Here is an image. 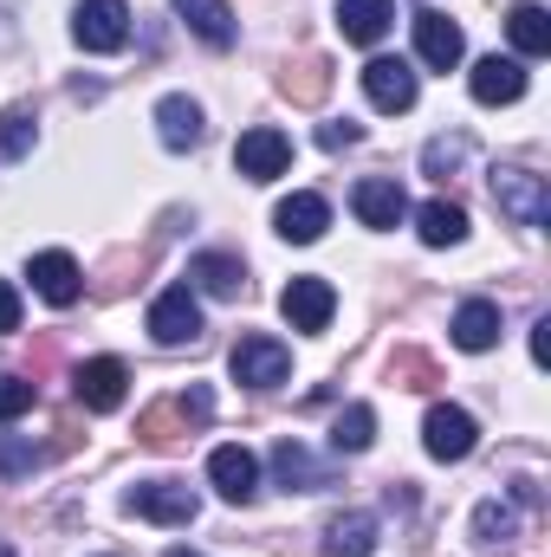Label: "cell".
Instances as JSON below:
<instances>
[{
  "instance_id": "cell-4",
  "label": "cell",
  "mask_w": 551,
  "mask_h": 557,
  "mask_svg": "<svg viewBox=\"0 0 551 557\" xmlns=\"http://www.w3.org/2000/svg\"><path fill=\"white\" fill-rule=\"evenodd\" d=\"M72 39H78L85 52H124V46H131V7H124V0H78Z\"/></svg>"
},
{
  "instance_id": "cell-32",
  "label": "cell",
  "mask_w": 551,
  "mask_h": 557,
  "mask_svg": "<svg viewBox=\"0 0 551 557\" xmlns=\"http://www.w3.org/2000/svg\"><path fill=\"white\" fill-rule=\"evenodd\" d=\"M33 403H39V383H33V376H7V370H0V421H20Z\"/></svg>"
},
{
  "instance_id": "cell-17",
  "label": "cell",
  "mask_w": 551,
  "mask_h": 557,
  "mask_svg": "<svg viewBox=\"0 0 551 557\" xmlns=\"http://www.w3.org/2000/svg\"><path fill=\"white\" fill-rule=\"evenodd\" d=\"M364 98H370L377 111H409L415 104V72L403 59H370V65H364Z\"/></svg>"
},
{
  "instance_id": "cell-2",
  "label": "cell",
  "mask_w": 551,
  "mask_h": 557,
  "mask_svg": "<svg viewBox=\"0 0 551 557\" xmlns=\"http://www.w3.org/2000/svg\"><path fill=\"white\" fill-rule=\"evenodd\" d=\"M124 512H137L149 525H188V519L201 512V499H195V486H182V480H137V486L124 493Z\"/></svg>"
},
{
  "instance_id": "cell-15",
  "label": "cell",
  "mask_w": 551,
  "mask_h": 557,
  "mask_svg": "<svg viewBox=\"0 0 551 557\" xmlns=\"http://www.w3.org/2000/svg\"><path fill=\"white\" fill-rule=\"evenodd\" d=\"M467 91L480 98V104H519L526 98V65L519 59H480L474 72H467Z\"/></svg>"
},
{
  "instance_id": "cell-5",
  "label": "cell",
  "mask_w": 551,
  "mask_h": 557,
  "mask_svg": "<svg viewBox=\"0 0 551 557\" xmlns=\"http://www.w3.org/2000/svg\"><path fill=\"white\" fill-rule=\"evenodd\" d=\"M421 447L434 460H467L480 447V421L467 416V409H454V403H434L428 421H421Z\"/></svg>"
},
{
  "instance_id": "cell-35",
  "label": "cell",
  "mask_w": 551,
  "mask_h": 557,
  "mask_svg": "<svg viewBox=\"0 0 551 557\" xmlns=\"http://www.w3.org/2000/svg\"><path fill=\"white\" fill-rule=\"evenodd\" d=\"M7 331H20V292L0 278V337H7Z\"/></svg>"
},
{
  "instance_id": "cell-24",
  "label": "cell",
  "mask_w": 551,
  "mask_h": 557,
  "mask_svg": "<svg viewBox=\"0 0 551 557\" xmlns=\"http://www.w3.org/2000/svg\"><path fill=\"white\" fill-rule=\"evenodd\" d=\"M415 234H421V247H461L467 240V214L454 201H421L415 208Z\"/></svg>"
},
{
  "instance_id": "cell-13",
  "label": "cell",
  "mask_w": 551,
  "mask_h": 557,
  "mask_svg": "<svg viewBox=\"0 0 551 557\" xmlns=\"http://www.w3.org/2000/svg\"><path fill=\"white\" fill-rule=\"evenodd\" d=\"M175 7V20L201 39V46H215V52H228L234 39H241V26H234V7L228 0H169Z\"/></svg>"
},
{
  "instance_id": "cell-28",
  "label": "cell",
  "mask_w": 551,
  "mask_h": 557,
  "mask_svg": "<svg viewBox=\"0 0 551 557\" xmlns=\"http://www.w3.org/2000/svg\"><path fill=\"white\" fill-rule=\"evenodd\" d=\"M182 434H188V416H182V403H156V409L137 421V441H143V447H175Z\"/></svg>"
},
{
  "instance_id": "cell-16",
  "label": "cell",
  "mask_w": 551,
  "mask_h": 557,
  "mask_svg": "<svg viewBox=\"0 0 551 557\" xmlns=\"http://www.w3.org/2000/svg\"><path fill=\"white\" fill-rule=\"evenodd\" d=\"M273 227H279V240L311 247V240L331 227V208H325V195H285V201L273 208Z\"/></svg>"
},
{
  "instance_id": "cell-11",
  "label": "cell",
  "mask_w": 551,
  "mask_h": 557,
  "mask_svg": "<svg viewBox=\"0 0 551 557\" xmlns=\"http://www.w3.org/2000/svg\"><path fill=\"white\" fill-rule=\"evenodd\" d=\"M208 480H215V493H221L228 506H247V499L260 493V460H254L247 447H234V441H228V447H215V454H208Z\"/></svg>"
},
{
  "instance_id": "cell-1",
  "label": "cell",
  "mask_w": 551,
  "mask_h": 557,
  "mask_svg": "<svg viewBox=\"0 0 551 557\" xmlns=\"http://www.w3.org/2000/svg\"><path fill=\"white\" fill-rule=\"evenodd\" d=\"M228 370H234V383H247V389H279L285 376H292V350L267 337V331H247L234 350H228Z\"/></svg>"
},
{
  "instance_id": "cell-38",
  "label": "cell",
  "mask_w": 551,
  "mask_h": 557,
  "mask_svg": "<svg viewBox=\"0 0 551 557\" xmlns=\"http://www.w3.org/2000/svg\"><path fill=\"white\" fill-rule=\"evenodd\" d=\"M162 557H201V552H188V545H175V552H162Z\"/></svg>"
},
{
  "instance_id": "cell-34",
  "label": "cell",
  "mask_w": 551,
  "mask_h": 557,
  "mask_svg": "<svg viewBox=\"0 0 551 557\" xmlns=\"http://www.w3.org/2000/svg\"><path fill=\"white\" fill-rule=\"evenodd\" d=\"M33 460H39V447H26L20 434H0V473H7V480H20Z\"/></svg>"
},
{
  "instance_id": "cell-8",
  "label": "cell",
  "mask_w": 551,
  "mask_h": 557,
  "mask_svg": "<svg viewBox=\"0 0 551 557\" xmlns=\"http://www.w3.org/2000/svg\"><path fill=\"white\" fill-rule=\"evenodd\" d=\"M72 389H78V403H85L91 416H111V409H124V396H131V370H124L118 357H91V363L72 376Z\"/></svg>"
},
{
  "instance_id": "cell-18",
  "label": "cell",
  "mask_w": 551,
  "mask_h": 557,
  "mask_svg": "<svg viewBox=\"0 0 551 557\" xmlns=\"http://www.w3.org/2000/svg\"><path fill=\"white\" fill-rule=\"evenodd\" d=\"M188 292L241 298V292H247V267H241L234 253H195V260H188Z\"/></svg>"
},
{
  "instance_id": "cell-22",
  "label": "cell",
  "mask_w": 551,
  "mask_h": 557,
  "mask_svg": "<svg viewBox=\"0 0 551 557\" xmlns=\"http://www.w3.org/2000/svg\"><path fill=\"white\" fill-rule=\"evenodd\" d=\"M377 552V519L370 512H338L325 525V557H370Z\"/></svg>"
},
{
  "instance_id": "cell-31",
  "label": "cell",
  "mask_w": 551,
  "mask_h": 557,
  "mask_svg": "<svg viewBox=\"0 0 551 557\" xmlns=\"http://www.w3.org/2000/svg\"><path fill=\"white\" fill-rule=\"evenodd\" d=\"M33 137H39V131H33V111H20V104H13V111L0 117V162L26 156V149H33Z\"/></svg>"
},
{
  "instance_id": "cell-39",
  "label": "cell",
  "mask_w": 551,
  "mask_h": 557,
  "mask_svg": "<svg viewBox=\"0 0 551 557\" xmlns=\"http://www.w3.org/2000/svg\"><path fill=\"white\" fill-rule=\"evenodd\" d=\"M0 557H13V552H0Z\"/></svg>"
},
{
  "instance_id": "cell-29",
  "label": "cell",
  "mask_w": 551,
  "mask_h": 557,
  "mask_svg": "<svg viewBox=\"0 0 551 557\" xmlns=\"http://www.w3.org/2000/svg\"><path fill=\"white\" fill-rule=\"evenodd\" d=\"M285 91H292L298 104H318V98L331 91V65H325V59H305L298 72H285Z\"/></svg>"
},
{
  "instance_id": "cell-33",
  "label": "cell",
  "mask_w": 551,
  "mask_h": 557,
  "mask_svg": "<svg viewBox=\"0 0 551 557\" xmlns=\"http://www.w3.org/2000/svg\"><path fill=\"white\" fill-rule=\"evenodd\" d=\"M474 539H480V545H500V539H513V506H493V499H487V506L474 512Z\"/></svg>"
},
{
  "instance_id": "cell-20",
  "label": "cell",
  "mask_w": 551,
  "mask_h": 557,
  "mask_svg": "<svg viewBox=\"0 0 551 557\" xmlns=\"http://www.w3.org/2000/svg\"><path fill=\"white\" fill-rule=\"evenodd\" d=\"M448 331H454V344H461V350H493L506 324H500V305H487V298H467V305L454 311V324H448Z\"/></svg>"
},
{
  "instance_id": "cell-25",
  "label": "cell",
  "mask_w": 551,
  "mask_h": 557,
  "mask_svg": "<svg viewBox=\"0 0 551 557\" xmlns=\"http://www.w3.org/2000/svg\"><path fill=\"white\" fill-rule=\"evenodd\" d=\"M156 137L169 149H195L201 143V104L195 98H162L156 104Z\"/></svg>"
},
{
  "instance_id": "cell-26",
  "label": "cell",
  "mask_w": 551,
  "mask_h": 557,
  "mask_svg": "<svg viewBox=\"0 0 551 557\" xmlns=\"http://www.w3.org/2000/svg\"><path fill=\"white\" fill-rule=\"evenodd\" d=\"M377 441V409L370 403H351L344 416L331 421V454H364Z\"/></svg>"
},
{
  "instance_id": "cell-27",
  "label": "cell",
  "mask_w": 551,
  "mask_h": 557,
  "mask_svg": "<svg viewBox=\"0 0 551 557\" xmlns=\"http://www.w3.org/2000/svg\"><path fill=\"white\" fill-rule=\"evenodd\" d=\"M467 156H474V137H434L428 149H421V175H434V182H448V175H461L467 169Z\"/></svg>"
},
{
  "instance_id": "cell-3",
  "label": "cell",
  "mask_w": 551,
  "mask_h": 557,
  "mask_svg": "<svg viewBox=\"0 0 551 557\" xmlns=\"http://www.w3.org/2000/svg\"><path fill=\"white\" fill-rule=\"evenodd\" d=\"M493 201L519 227H546L551 221V188H546V175H532V169H493Z\"/></svg>"
},
{
  "instance_id": "cell-9",
  "label": "cell",
  "mask_w": 551,
  "mask_h": 557,
  "mask_svg": "<svg viewBox=\"0 0 551 557\" xmlns=\"http://www.w3.org/2000/svg\"><path fill=\"white\" fill-rule=\"evenodd\" d=\"M461 52H467L461 26H454L448 13L421 7V13H415V59H421V65H434V72H454V65H461Z\"/></svg>"
},
{
  "instance_id": "cell-19",
  "label": "cell",
  "mask_w": 551,
  "mask_h": 557,
  "mask_svg": "<svg viewBox=\"0 0 551 557\" xmlns=\"http://www.w3.org/2000/svg\"><path fill=\"white\" fill-rule=\"evenodd\" d=\"M390 26H396V7L390 0H338V33L351 46H377Z\"/></svg>"
},
{
  "instance_id": "cell-37",
  "label": "cell",
  "mask_w": 551,
  "mask_h": 557,
  "mask_svg": "<svg viewBox=\"0 0 551 557\" xmlns=\"http://www.w3.org/2000/svg\"><path fill=\"white\" fill-rule=\"evenodd\" d=\"M532 357H539V363L551 357V318H539V324H532Z\"/></svg>"
},
{
  "instance_id": "cell-12",
  "label": "cell",
  "mask_w": 551,
  "mask_h": 557,
  "mask_svg": "<svg viewBox=\"0 0 551 557\" xmlns=\"http://www.w3.org/2000/svg\"><path fill=\"white\" fill-rule=\"evenodd\" d=\"M351 208H357L364 227H396V221L409 214V195H403L396 175H364V182L351 188Z\"/></svg>"
},
{
  "instance_id": "cell-21",
  "label": "cell",
  "mask_w": 551,
  "mask_h": 557,
  "mask_svg": "<svg viewBox=\"0 0 551 557\" xmlns=\"http://www.w3.org/2000/svg\"><path fill=\"white\" fill-rule=\"evenodd\" d=\"M506 33H513V52H519V59H546L551 52V13L539 0H519V7L506 13Z\"/></svg>"
},
{
  "instance_id": "cell-23",
  "label": "cell",
  "mask_w": 551,
  "mask_h": 557,
  "mask_svg": "<svg viewBox=\"0 0 551 557\" xmlns=\"http://www.w3.org/2000/svg\"><path fill=\"white\" fill-rule=\"evenodd\" d=\"M273 467H279V480H285L292 493H325V486H331V467H318V460L305 454V441H279Z\"/></svg>"
},
{
  "instance_id": "cell-36",
  "label": "cell",
  "mask_w": 551,
  "mask_h": 557,
  "mask_svg": "<svg viewBox=\"0 0 551 557\" xmlns=\"http://www.w3.org/2000/svg\"><path fill=\"white\" fill-rule=\"evenodd\" d=\"M357 137H364V131H357L351 117H344V124H325V131H318V143H325V149H344V143H357Z\"/></svg>"
},
{
  "instance_id": "cell-6",
  "label": "cell",
  "mask_w": 551,
  "mask_h": 557,
  "mask_svg": "<svg viewBox=\"0 0 551 557\" xmlns=\"http://www.w3.org/2000/svg\"><path fill=\"white\" fill-rule=\"evenodd\" d=\"M149 337H156V344H195V337H201V305H195L188 278L169 285V292H156V305H149Z\"/></svg>"
},
{
  "instance_id": "cell-7",
  "label": "cell",
  "mask_w": 551,
  "mask_h": 557,
  "mask_svg": "<svg viewBox=\"0 0 551 557\" xmlns=\"http://www.w3.org/2000/svg\"><path fill=\"white\" fill-rule=\"evenodd\" d=\"M285 162H292V137L273 131V124H254L247 137L234 143V169L247 182H273V175H285Z\"/></svg>"
},
{
  "instance_id": "cell-30",
  "label": "cell",
  "mask_w": 551,
  "mask_h": 557,
  "mask_svg": "<svg viewBox=\"0 0 551 557\" xmlns=\"http://www.w3.org/2000/svg\"><path fill=\"white\" fill-rule=\"evenodd\" d=\"M390 376H396V389H428V383H441L434 357H421V350H396V357H390Z\"/></svg>"
},
{
  "instance_id": "cell-14",
  "label": "cell",
  "mask_w": 551,
  "mask_h": 557,
  "mask_svg": "<svg viewBox=\"0 0 551 557\" xmlns=\"http://www.w3.org/2000/svg\"><path fill=\"white\" fill-rule=\"evenodd\" d=\"M26 278H33V292L46 298V305H78V292H85V273H78V260L72 253H33V267H26Z\"/></svg>"
},
{
  "instance_id": "cell-10",
  "label": "cell",
  "mask_w": 551,
  "mask_h": 557,
  "mask_svg": "<svg viewBox=\"0 0 551 557\" xmlns=\"http://www.w3.org/2000/svg\"><path fill=\"white\" fill-rule=\"evenodd\" d=\"M279 311H285L292 331H325L331 311H338V292H331V278H292L279 292Z\"/></svg>"
}]
</instances>
